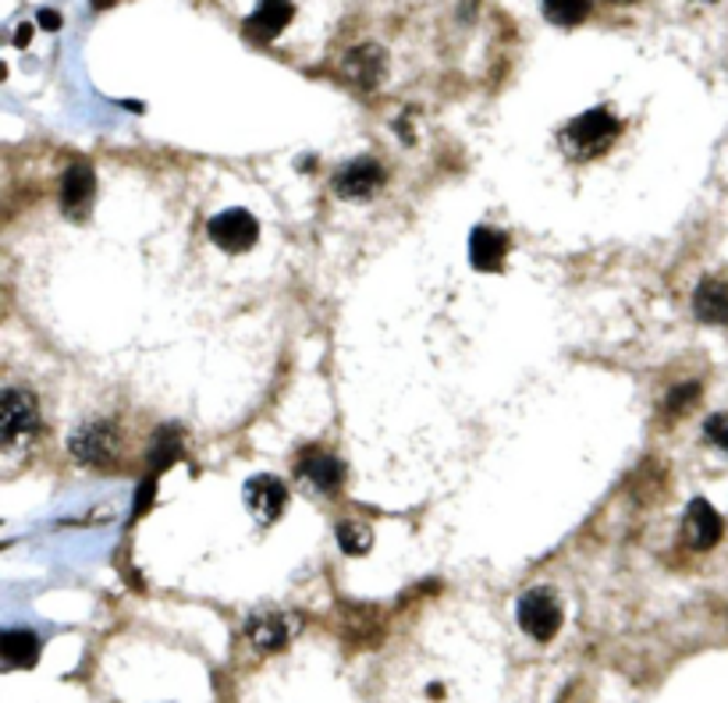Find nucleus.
<instances>
[{"label":"nucleus","mask_w":728,"mask_h":703,"mask_svg":"<svg viewBox=\"0 0 728 703\" xmlns=\"http://www.w3.org/2000/svg\"><path fill=\"white\" fill-rule=\"evenodd\" d=\"M292 19H295L292 0H260L257 11H252L249 19H246V32H249L252 40L271 43V40L281 36L284 25H289Z\"/></svg>","instance_id":"12"},{"label":"nucleus","mask_w":728,"mask_h":703,"mask_svg":"<svg viewBox=\"0 0 728 703\" xmlns=\"http://www.w3.org/2000/svg\"><path fill=\"white\" fill-rule=\"evenodd\" d=\"M704 437L715 444V447H721V452L728 455V412H715L710 420L704 423Z\"/></svg>","instance_id":"20"},{"label":"nucleus","mask_w":728,"mask_h":703,"mask_svg":"<svg viewBox=\"0 0 728 703\" xmlns=\"http://www.w3.org/2000/svg\"><path fill=\"white\" fill-rule=\"evenodd\" d=\"M68 447H72V455H75L78 462L100 466V462H107L110 455H115L118 434H115V426H110V423H89V426H83V430H75L72 441H68Z\"/></svg>","instance_id":"9"},{"label":"nucleus","mask_w":728,"mask_h":703,"mask_svg":"<svg viewBox=\"0 0 728 703\" xmlns=\"http://www.w3.org/2000/svg\"><path fill=\"white\" fill-rule=\"evenodd\" d=\"M619 132H622V121L615 118L608 107H594L562 132V150L573 160H590L597 153H605L611 142L619 139Z\"/></svg>","instance_id":"1"},{"label":"nucleus","mask_w":728,"mask_h":703,"mask_svg":"<svg viewBox=\"0 0 728 703\" xmlns=\"http://www.w3.org/2000/svg\"><path fill=\"white\" fill-rule=\"evenodd\" d=\"M207 231H210V238H214L217 249L239 256V252H249L252 246H257L260 224H257V217H252L249 210H239V206H231V210H220V214L207 224Z\"/></svg>","instance_id":"3"},{"label":"nucleus","mask_w":728,"mask_h":703,"mask_svg":"<svg viewBox=\"0 0 728 703\" xmlns=\"http://www.w3.org/2000/svg\"><path fill=\"white\" fill-rule=\"evenodd\" d=\"M36 22H40L43 29H51V32H54V29H61V14L51 11V8H43V11L36 14Z\"/></svg>","instance_id":"23"},{"label":"nucleus","mask_w":728,"mask_h":703,"mask_svg":"<svg viewBox=\"0 0 728 703\" xmlns=\"http://www.w3.org/2000/svg\"><path fill=\"white\" fill-rule=\"evenodd\" d=\"M504 256H509V235L490 228V224H480L477 231L469 235V260L483 274H498L504 267Z\"/></svg>","instance_id":"11"},{"label":"nucleus","mask_w":728,"mask_h":703,"mask_svg":"<svg viewBox=\"0 0 728 703\" xmlns=\"http://www.w3.org/2000/svg\"><path fill=\"white\" fill-rule=\"evenodd\" d=\"M384 167L377 164V160H370V156H359V160H352V164H345L341 171H338V179H335V192L341 199H370L377 188L384 185Z\"/></svg>","instance_id":"6"},{"label":"nucleus","mask_w":728,"mask_h":703,"mask_svg":"<svg viewBox=\"0 0 728 703\" xmlns=\"http://www.w3.org/2000/svg\"><path fill=\"white\" fill-rule=\"evenodd\" d=\"M338 543H341V551H345V554L359 558V554H367V551L373 548V533H370V530H362L359 522L345 519V522H338Z\"/></svg>","instance_id":"19"},{"label":"nucleus","mask_w":728,"mask_h":703,"mask_svg":"<svg viewBox=\"0 0 728 703\" xmlns=\"http://www.w3.org/2000/svg\"><path fill=\"white\" fill-rule=\"evenodd\" d=\"M298 476H303L306 484H313L316 490L335 494L345 479V466L327 452H306L303 458H298Z\"/></svg>","instance_id":"14"},{"label":"nucleus","mask_w":728,"mask_h":703,"mask_svg":"<svg viewBox=\"0 0 728 703\" xmlns=\"http://www.w3.org/2000/svg\"><path fill=\"white\" fill-rule=\"evenodd\" d=\"M725 533V522L715 511V505L704 501V498H693L689 508H686V543L696 551H707L715 548Z\"/></svg>","instance_id":"10"},{"label":"nucleus","mask_w":728,"mask_h":703,"mask_svg":"<svg viewBox=\"0 0 728 703\" xmlns=\"http://www.w3.org/2000/svg\"><path fill=\"white\" fill-rule=\"evenodd\" d=\"M590 11H594V0H544V19L562 29L587 22Z\"/></svg>","instance_id":"17"},{"label":"nucleus","mask_w":728,"mask_h":703,"mask_svg":"<svg viewBox=\"0 0 728 703\" xmlns=\"http://www.w3.org/2000/svg\"><path fill=\"white\" fill-rule=\"evenodd\" d=\"M515 615H519V629L533 639H541V643L555 639L562 629V604L551 590H530V594H522Z\"/></svg>","instance_id":"2"},{"label":"nucleus","mask_w":728,"mask_h":703,"mask_svg":"<svg viewBox=\"0 0 728 703\" xmlns=\"http://www.w3.org/2000/svg\"><path fill=\"white\" fill-rule=\"evenodd\" d=\"M182 455V441H178V434H174L171 426H161V434H156V441H153V447H150V458H153V476L161 473L164 466H171L174 458Z\"/></svg>","instance_id":"18"},{"label":"nucleus","mask_w":728,"mask_h":703,"mask_svg":"<svg viewBox=\"0 0 728 703\" xmlns=\"http://www.w3.org/2000/svg\"><path fill=\"white\" fill-rule=\"evenodd\" d=\"M611 4H632V0H611Z\"/></svg>","instance_id":"25"},{"label":"nucleus","mask_w":728,"mask_h":703,"mask_svg":"<svg viewBox=\"0 0 728 703\" xmlns=\"http://www.w3.org/2000/svg\"><path fill=\"white\" fill-rule=\"evenodd\" d=\"M242 498H246V508H249L260 522H278L281 511H284V505H289V487H284L278 476L263 473V476H252V479H249L246 490H242Z\"/></svg>","instance_id":"5"},{"label":"nucleus","mask_w":728,"mask_h":703,"mask_svg":"<svg viewBox=\"0 0 728 703\" xmlns=\"http://www.w3.org/2000/svg\"><path fill=\"white\" fill-rule=\"evenodd\" d=\"M36 426H40L36 398L22 388H8L4 398H0V437H4V444L36 434Z\"/></svg>","instance_id":"4"},{"label":"nucleus","mask_w":728,"mask_h":703,"mask_svg":"<svg viewBox=\"0 0 728 703\" xmlns=\"http://www.w3.org/2000/svg\"><path fill=\"white\" fill-rule=\"evenodd\" d=\"M696 398H700V383H683V388H675V391L669 394V412L675 415V412L693 409Z\"/></svg>","instance_id":"21"},{"label":"nucleus","mask_w":728,"mask_h":703,"mask_svg":"<svg viewBox=\"0 0 728 703\" xmlns=\"http://www.w3.org/2000/svg\"><path fill=\"white\" fill-rule=\"evenodd\" d=\"M29 40H33V25L25 22V25H22L19 32H14V46H25Z\"/></svg>","instance_id":"24"},{"label":"nucleus","mask_w":728,"mask_h":703,"mask_svg":"<svg viewBox=\"0 0 728 703\" xmlns=\"http://www.w3.org/2000/svg\"><path fill=\"white\" fill-rule=\"evenodd\" d=\"M0 653L8 668H33L40 658V636L29 629H8L0 636Z\"/></svg>","instance_id":"16"},{"label":"nucleus","mask_w":728,"mask_h":703,"mask_svg":"<svg viewBox=\"0 0 728 703\" xmlns=\"http://www.w3.org/2000/svg\"><path fill=\"white\" fill-rule=\"evenodd\" d=\"M153 484H156V476H150L146 484H139V494H135V516H142V511L150 508V501H153Z\"/></svg>","instance_id":"22"},{"label":"nucleus","mask_w":728,"mask_h":703,"mask_svg":"<svg viewBox=\"0 0 728 703\" xmlns=\"http://www.w3.org/2000/svg\"><path fill=\"white\" fill-rule=\"evenodd\" d=\"M341 72L352 86L359 89H377L381 86V78L388 72V54L381 51L377 43H362L356 51H348L345 61H341Z\"/></svg>","instance_id":"7"},{"label":"nucleus","mask_w":728,"mask_h":703,"mask_svg":"<svg viewBox=\"0 0 728 703\" xmlns=\"http://www.w3.org/2000/svg\"><path fill=\"white\" fill-rule=\"evenodd\" d=\"M246 636H249V643L257 647V650L278 653V650L289 647V639H292V618L278 615V612H263V615L246 621Z\"/></svg>","instance_id":"13"},{"label":"nucleus","mask_w":728,"mask_h":703,"mask_svg":"<svg viewBox=\"0 0 728 703\" xmlns=\"http://www.w3.org/2000/svg\"><path fill=\"white\" fill-rule=\"evenodd\" d=\"M93 192H97V179H93L89 164H72L61 179V210L72 220H83L89 214Z\"/></svg>","instance_id":"8"},{"label":"nucleus","mask_w":728,"mask_h":703,"mask_svg":"<svg viewBox=\"0 0 728 703\" xmlns=\"http://www.w3.org/2000/svg\"><path fill=\"white\" fill-rule=\"evenodd\" d=\"M693 313L700 316L704 324H728V284L718 278H704L696 284Z\"/></svg>","instance_id":"15"}]
</instances>
